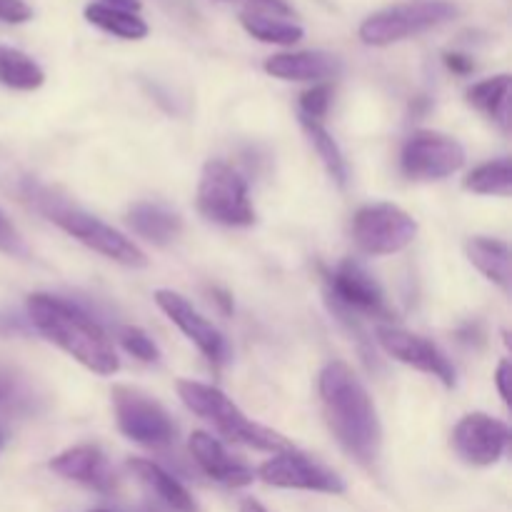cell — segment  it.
Returning a JSON list of instances; mask_svg holds the SVG:
<instances>
[{
  "label": "cell",
  "instance_id": "obj_15",
  "mask_svg": "<svg viewBox=\"0 0 512 512\" xmlns=\"http://www.w3.org/2000/svg\"><path fill=\"white\" fill-rule=\"evenodd\" d=\"M190 453H193L195 463L200 465L208 478H213L215 483L225 485V488H245L255 480V473L245 463L235 460L233 455L225 450V445L218 438H213L210 433L203 430H195L190 435L188 443Z\"/></svg>",
  "mask_w": 512,
  "mask_h": 512
},
{
  "label": "cell",
  "instance_id": "obj_16",
  "mask_svg": "<svg viewBox=\"0 0 512 512\" xmlns=\"http://www.w3.org/2000/svg\"><path fill=\"white\" fill-rule=\"evenodd\" d=\"M265 73L278 80L295 83H325L343 70L338 55L325 50H300V53H278L265 60Z\"/></svg>",
  "mask_w": 512,
  "mask_h": 512
},
{
  "label": "cell",
  "instance_id": "obj_13",
  "mask_svg": "<svg viewBox=\"0 0 512 512\" xmlns=\"http://www.w3.org/2000/svg\"><path fill=\"white\" fill-rule=\"evenodd\" d=\"M328 295L335 310L365 315H388L385 293L378 280L358 263L348 258L328 275Z\"/></svg>",
  "mask_w": 512,
  "mask_h": 512
},
{
  "label": "cell",
  "instance_id": "obj_24",
  "mask_svg": "<svg viewBox=\"0 0 512 512\" xmlns=\"http://www.w3.org/2000/svg\"><path fill=\"white\" fill-rule=\"evenodd\" d=\"M463 188L475 195H500L510 198L512 193V163L508 158L490 160V163L478 165L463 180Z\"/></svg>",
  "mask_w": 512,
  "mask_h": 512
},
{
  "label": "cell",
  "instance_id": "obj_34",
  "mask_svg": "<svg viewBox=\"0 0 512 512\" xmlns=\"http://www.w3.org/2000/svg\"><path fill=\"white\" fill-rule=\"evenodd\" d=\"M253 3V8H265V10H273V13L278 15H290L293 13V8H290L285 0H250Z\"/></svg>",
  "mask_w": 512,
  "mask_h": 512
},
{
  "label": "cell",
  "instance_id": "obj_22",
  "mask_svg": "<svg viewBox=\"0 0 512 512\" xmlns=\"http://www.w3.org/2000/svg\"><path fill=\"white\" fill-rule=\"evenodd\" d=\"M85 20L95 28L105 30V33L115 35V38L123 40H143L150 33L148 23L140 18L138 13H130V10L113 8V5L93 3L85 8Z\"/></svg>",
  "mask_w": 512,
  "mask_h": 512
},
{
  "label": "cell",
  "instance_id": "obj_4",
  "mask_svg": "<svg viewBox=\"0 0 512 512\" xmlns=\"http://www.w3.org/2000/svg\"><path fill=\"white\" fill-rule=\"evenodd\" d=\"M178 395L185 408L213 423L215 430L228 440H233V443L248 445V448L273 455L293 450L285 435L250 420L223 390L213 388V385L198 383V380H178Z\"/></svg>",
  "mask_w": 512,
  "mask_h": 512
},
{
  "label": "cell",
  "instance_id": "obj_2",
  "mask_svg": "<svg viewBox=\"0 0 512 512\" xmlns=\"http://www.w3.org/2000/svg\"><path fill=\"white\" fill-rule=\"evenodd\" d=\"M25 313H28V323L40 335H45L50 343L58 345L95 375L108 378L120 370V360L108 335L78 305L48 293H33L28 295Z\"/></svg>",
  "mask_w": 512,
  "mask_h": 512
},
{
  "label": "cell",
  "instance_id": "obj_8",
  "mask_svg": "<svg viewBox=\"0 0 512 512\" xmlns=\"http://www.w3.org/2000/svg\"><path fill=\"white\" fill-rule=\"evenodd\" d=\"M418 235V223L393 203L365 205L353 218V238L363 253L393 255L408 248Z\"/></svg>",
  "mask_w": 512,
  "mask_h": 512
},
{
  "label": "cell",
  "instance_id": "obj_37",
  "mask_svg": "<svg viewBox=\"0 0 512 512\" xmlns=\"http://www.w3.org/2000/svg\"><path fill=\"white\" fill-rule=\"evenodd\" d=\"M3 440H5V438H3V433H0V448H3Z\"/></svg>",
  "mask_w": 512,
  "mask_h": 512
},
{
  "label": "cell",
  "instance_id": "obj_5",
  "mask_svg": "<svg viewBox=\"0 0 512 512\" xmlns=\"http://www.w3.org/2000/svg\"><path fill=\"white\" fill-rule=\"evenodd\" d=\"M458 13V5L450 0H410L368 15L360 23L358 35L365 45L383 48L450 23L458 18Z\"/></svg>",
  "mask_w": 512,
  "mask_h": 512
},
{
  "label": "cell",
  "instance_id": "obj_38",
  "mask_svg": "<svg viewBox=\"0 0 512 512\" xmlns=\"http://www.w3.org/2000/svg\"><path fill=\"white\" fill-rule=\"evenodd\" d=\"M93 512H108V510H93Z\"/></svg>",
  "mask_w": 512,
  "mask_h": 512
},
{
  "label": "cell",
  "instance_id": "obj_19",
  "mask_svg": "<svg viewBox=\"0 0 512 512\" xmlns=\"http://www.w3.org/2000/svg\"><path fill=\"white\" fill-rule=\"evenodd\" d=\"M128 225L153 245H168L183 233L180 215L160 203H135L128 210Z\"/></svg>",
  "mask_w": 512,
  "mask_h": 512
},
{
  "label": "cell",
  "instance_id": "obj_12",
  "mask_svg": "<svg viewBox=\"0 0 512 512\" xmlns=\"http://www.w3.org/2000/svg\"><path fill=\"white\" fill-rule=\"evenodd\" d=\"M375 335H378V343L383 345L385 353L393 355L395 360L420 370V373L433 375V378H438L445 388H455L458 373H455L448 355H445L435 343H430V340L420 338V335L415 333H408V330L403 328H395V325H380Z\"/></svg>",
  "mask_w": 512,
  "mask_h": 512
},
{
  "label": "cell",
  "instance_id": "obj_1",
  "mask_svg": "<svg viewBox=\"0 0 512 512\" xmlns=\"http://www.w3.org/2000/svg\"><path fill=\"white\" fill-rule=\"evenodd\" d=\"M318 390L325 420L345 453L353 455L360 465H373L383 445V428L363 380L348 363L333 360L320 373Z\"/></svg>",
  "mask_w": 512,
  "mask_h": 512
},
{
  "label": "cell",
  "instance_id": "obj_31",
  "mask_svg": "<svg viewBox=\"0 0 512 512\" xmlns=\"http://www.w3.org/2000/svg\"><path fill=\"white\" fill-rule=\"evenodd\" d=\"M495 383H498V390H500V398L505 400V403L510 405V363L508 360H503V363L498 365V373H495Z\"/></svg>",
  "mask_w": 512,
  "mask_h": 512
},
{
  "label": "cell",
  "instance_id": "obj_33",
  "mask_svg": "<svg viewBox=\"0 0 512 512\" xmlns=\"http://www.w3.org/2000/svg\"><path fill=\"white\" fill-rule=\"evenodd\" d=\"M445 65L455 73H470L473 70V60L468 55H460V53H448L445 55Z\"/></svg>",
  "mask_w": 512,
  "mask_h": 512
},
{
  "label": "cell",
  "instance_id": "obj_26",
  "mask_svg": "<svg viewBox=\"0 0 512 512\" xmlns=\"http://www.w3.org/2000/svg\"><path fill=\"white\" fill-rule=\"evenodd\" d=\"M240 23L248 30V35L258 38L260 43H273V45H295L303 40L305 30L300 25L288 23V20H278L273 15L263 13H243Z\"/></svg>",
  "mask_w": 512,
  "mask_h": 512
},
{
  "label": "cell",
  "instance_id": "obj_10",
  "mask_svg": "<svg viewBox=\"0 0 512 512\" xmlns=\"http://www.w3.org/2000/svg\"><path fill=\"white\" fill-rule=\"evenodd\" d=\"M258 478L273 488L285 490H310V493L325 495H343L345 480L338 473H333L325 465L315 463L308 455L298 450H285V453L273 455L268 463L260 465Z\"/></svg>",
  "mask_w": 512,
  "mask_h": 512
},
{
  "label": "cell",
  "instance_id": "obj_14",
  "mask_svg": "<svg viewBox=\"0 0 512 512\" xmlns=\"http://www.w3.org/2000/svg\"><path fill=\"white\" fill-rule=\"evenodd\" d=\"M155 303H158V308L178 325L180 333H183L190 343L198 345L200 353H203L215 368H220V365L228 360V343H225V338L220 335V330L215 328L205 315H200L188 298H183V295L175 293V290L160 288L155 290Z\"/></svg>",
  "mask_w": 512,
  "mask_h": 512
},
{
  "label": "cell",
  "instance_id": "obj_23",
  "mask_svg": "<svg viewBox=\"0 0 512 512\" xmlns=\"http://www.w3.org/2000/svg\"><path fill=\"white\" fill-rule=\"evenodd\" d=\"M0 83L13 90H38L45 83V73L23 50L0 45Z\"/></svg>",
  "mask_w": 512,
  "mask_h": 512
},
{
  "label": "cell",
  "instance_id": "obj_36",
  "mask_svg": "<svg viewBox=\"0 0 512 512\" xmlns=\"http://www.w3.org/2000/svg\"><path fill=\"white\" fill-rule=\"evenodd\" d=\"M103 5H113V8L130 10V13H138L140 0H103Z\"/></svg>",
  "mask_w": 512,
  "mask_h": 512
},
{
  "label": "cell",
  "instance_id": "obj_20",
  "mask_svg": "<svg viewBox=\"0 0 512 512\" xmlns=\"http://www.w3.org/2000/svg\"><path fill=\"white\" fill-rule=\"evenodd\" d=\"M468 258L480 273L503 290H510V245L505 240L495 238H470L468 245Z\"/></svg>",
  "mask_w": 512,
  "mask_h": 512
},
{
  "label": "cell",
  "instance_id": "obj_18",
  "mask_svg": "<svg viewBox=\"0 0 512 512\" xmlns=\"http://www.w3.org/2000/svg\"><path fill=\"white\" fill-rule=\"evenodd\" d=\"M128 468L150 493H155L160 498V503L168 505L175 512H198V503L190 495V490L185 488L180 480H175L168 470H163L160 465L150 463V460L133 458L128 460Z\"/></svg>",
  "mask_w": 512,
  "mask_h": 512
},
{
  "label": "cell",
  "instance_id": "obj_25",
  "mask_svg": "<svg viewBox=\"0 0 512 512\" xmlns=\"http://www.w3.org/2000/svg\"><path fill=\"white\" fill-rule=\"evenodd\" d=\"M300 123H303V128H305V133H308L313 148L318 150L320 160H323V165H325V170H328L330 178H333L340 188H345V185H348V163H345L343 153H340V148H338V143L333 140V135L325 130L323 120L303 118V115H300Z\"/></svg>",
  "mask_w": 512,
  "mask_h": 512
},
{
  "label": "cell",
  "instance_id": "obj_7",
  "mask_svg": "<svg viewBox=\"0 0 512 512\" xmlns=\"http://www.w3.org/2000/svg\"><path fill=\"white\" fill-rule=\"evenodd\" d=\"M110 398H113L115 423L125 438L145 448H168L173 443L175 423L158 400L130 385H115Z\"/></svg>",
  "mask_w": 512,
  "mask_h": 512
},
{
  "label": "cell",
  "instance_id": "obj_21",
  "mask_svg": "<svg viewBox=\"0 0 512 512\" xmlns=\"http://www.w3.org/2000/svg\"><path fill=\"white\" fill-rule=\"evenodd\" d=\"M510 75H495V78L480 80V83L468 88V103L475 105L480 113L488 115L490 120L503 130L510 128Z\"/></svg>",
  "mask_w": 512,
  "mask_h": 512
},
{
  "label": "cell",
  "instance_id": "obj_35",
  "mask_svg": "<svg viewBox=\"0 0 512 512\" xmlns=\"http://www.w3.org/2000/svg\"><path fill=\"white\" fill-rule=\"evenodd\" d=\"M13 385H15L13 375H10L5 368H0V403H5V400L10 398V393H13Z\"/></svg>",
  "mask_w": 512,
  "mask_h": 512
},
{
  "label": "cell",
  "instance_id": "obj_9",
  "mask_svg": "<svg viewBox=\"0 0 512 512\" xmlns=\"http://www.w3.org/2000/svg\"><path fill=\"white\" fill-rule=\"evenodd\" d=\"M465 165V148L438 130H418L400 153V168L410 180H443Z\"/></svg>",
  "mask_w": 512,
  "mask_h": 512
},
{
  "label": "cell",
  "instance_id": "obj_27",
  "mask_svg": "<svg viewBox=\"0 0 512 512\" xmlns=\"http://www.w3.org/2000/svg\"><path fill=\"white\" fill-rule=\"evenodd\" d=\"M118 340L125 348V353L133 355V358L143 360V363H158L160 350L155 345V340L145 333L143 328H135V325H123L118 330Z\"/></svg>",
  "mask_w": 512,
  "mask_h": 512
},
{
  "label": "cell",
  "instance_id": "obj_6",
  "mask_svg": "<svg viewBox=\"0 0 512 512\" xmlns=\"http://www.w3.org/2000/svg\"><path fill=\"white\" fill-rule=\"evenodd\" d=\"M198 210L205 220L228 228H248L255 223L248 183L228 163H205L198 183Z\"/></svg>",
  "mask_w": 512,
  "mask_h": 512
},
{
  "label": "cell",
  "instance_id": "obj_29",
  "mask_svg": "<svg viewBox=\"0 0 512 512\" xmlns=\"http://www.w3.org/2000/svg\"><path fill=\"white\" fill-rule=\"evenodd\" d=\"M0 253L13 255V258H25L28 255V248H25L18 228L10 223V218L3 210H0Z\"/></svg>",
  "mask_w": 512,
  "mask_h": 512
},
{
  "label": "cell",
  "instance_id": "obj_32",
  "mask_svg": "<svg viewBox=\"0 0 512 512\" xmlns=\"http://www.w3.org/2000/svg\"><path fill=\"white\" fill-rule=\"evenodd\" d=\"M15 333H25V325L18 315H0V335H15Z\"/></svg>",
  "mask_w": 512,
  "mask_h": 512
},
{
  "label": "cell",
  "instance_id": "obj_28",
  "mask_svg": "<svg viewBox=\"0 0 512 512\" xmlns=\"http://www.w3.org/2000/svg\"><path fill=\"white\" fill-rule=\"evenodd\" d=\"M330 100H333V88L328 83L313 85V88L300 95V115L303 118L323 120L330 108Z\"/></svg>",
  "mask_w": 512,
  "mask_h": 512
},
{
  "label": "cell",
  "instance_id": "obj_3",
  "mask_svg": "<svg viewBox=\"0 0 512 512\" xmlns=\"http://www.w3.org/2000/svg\"><path fill=\"white\" fill-rule=\"evenodd\" d=\"M25 195H28L30 203L35 205V210L43 213L50 223L63 228L65 233L73 235L75 240L88 245L95 253L105 255L108 260H115V263L125 265V268H145V265H148V255H145L128 235L115 230L113 225L103 223V220L95 218V215L85 213L78 205L65 203L63 198L53 195V190L43 188V185L28 183L25 185Z\"/></svg>",
  "mask_w": 512,
  "mask_h": 512
},
{
  "label": "cell",
  "instance_id": "obj_30",
  "mask_svg": "<svg viewBox=\"0 0 512 512\" xmlns=\"http://www.w3.org/2000/svg\"><path fill=\"white\" fill-rule=\"evenodd\" d=\"M33 18V8L25 0H0V20L5 23H28Z\"/></svg>",
  "mask_w": 512,
  "mask_h": 512
},
{
  "label": "cell",
  "instance_id": "obj_17",
  "mask_svg": "<svg viewBox=\"0 0 512 512\" xmlns=\"http://www.w3.org/2000/svg\"><path fill=\"white\" fill-rule=\"evenodd\" d=\"M50 470L58 473L60 478L75 480V483H83L100 493H110L115 488L113 470L95 445H75V448L63 450L50 460Z\"/></svg>",
  "mask_w": 512,
  "mask_h": 512
},
{
  "label": "cell",
  "instance_id": "obj_11",
  "mask_svg": "<svg viewBox=\"0 0 512 512\" xmlns=\"http://www.w3.org/2000/svg\"><path fill=\"white\" fill-rule=\"evenodd\" d=\"M510 445V428L485 413H470L455 425L453 448L460 460L475 468H490L505 455Z\"/></svg>",
  "mask_w": 512,
  "mask_h": 512
}]
</instances>
